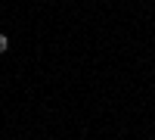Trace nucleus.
<instances>
[{"mask_svg": "<svg viewBox=\"0 0 155 140\" xmlns=\"http://www.w3.org/2000/svg\"><path fill=\"white\" fill-rule=\"evenodd\" d=\"M6 50H9V37L0 34V53H6Z\"/></svg>", "mask_w": 155, "mask_h": 140, "instance_id": "obj_1", "label": "nucleus"}]
</instances>
